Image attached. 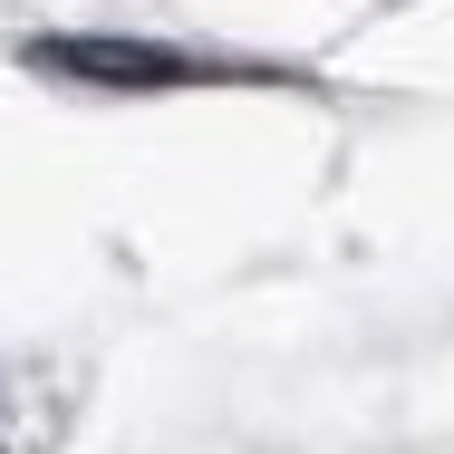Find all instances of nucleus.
Masks as SVG:
<instances>
[{
  "label": "nucleus",
  "mask_w": 454,
  "mask_h": 454,
  "mask_svg": "<svg viewBox=\"0 0 454 454\" xmlns=\"http://www.w3.org/2000/svg\"><path fill=\"white\" fill-rule=\"evenodd\" d=\"M29 68L88 78V88H184V78H193L184 49H145V39H39Z\"/></svg>",
  "instance_id": "f257e3e1"
}]
</instances>
